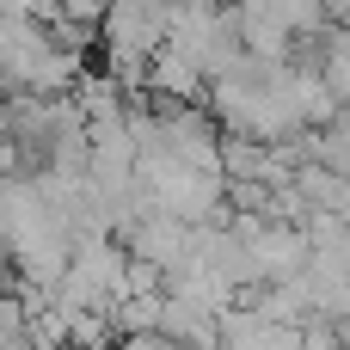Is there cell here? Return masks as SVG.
Instances as JSON below:
<instances>
[{
	"label": "cell",
	"mask_w": 350,
	"mask_h": 350,
	"mask_svg": "<svg viewBox=\"0 0 350 350\" xmlns=\"http://www.w3.org/2000/svg\"><path fill=\"white\" fill-rule=\"evenodd\" d=\"M326 18L332 25H350V0H326Z\"/></svg>",
	"instance_id": "2"
},
{
	"label": "cell",
	"mask_w": 350,
	"mask_h": 350,
	"mask_svg": "<svg viewBox=\"0 0 350 350\" xmlns=\"http://www.w3.org/2000/svg\"><path fill=\"white\" fill-rule=\"evenodd\" d=\"M148 92L154 98H172V105H197V98H209V74H203V62L185 43L166 37L154 49V62H148Z\"/></svg>",
	"instance_id": "1"
},
{
	"label": "cell",
	"mask_w": 350,
	"mask_h": 350,
	"mask_svg": "<svg viewBox=\"0 0 350 350\" xmlns=\"http://www.w3.org/2000/svg\"><path fill=\"white\" fill-rule=\"evenodd\" d=\"M345 117H350V111H345Z\"/></svg>",
	"instance_id": "3"
}]
</instances>
